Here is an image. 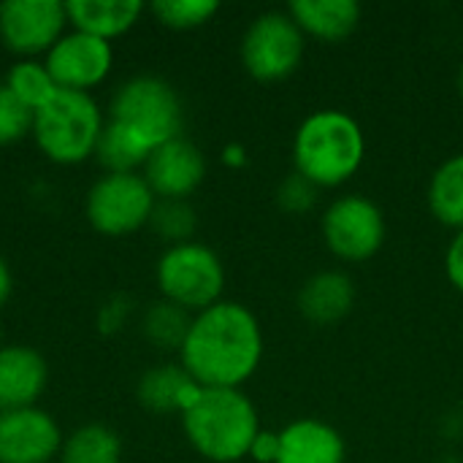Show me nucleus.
Listing matches in <instances>:
<instances>
[{
  "label": "nucleus",
  "mask_w": 463,
  "mask_h": 463,
  "mask_svg": "<svg viewBox=\"0 0 463 463\" xmlns=\"http://www.w3.org/2000/svg\"><path fill=\"white\" fill-rule=\"evenodd\" d=\"M263 361V328L239 301H217L193 315L179 364L201 388H241Z\"/></svg>",
  "instance_id": "f257e3e1"
},
{
  "label": "nucleus",
  "mask_w": 463,
  "mask_h": 463,
  "mask_svg": "<svg viewBox=\"0 0 463 463\" xmlns=\"http://www.w3.org/2000/svg\"><path fill=\"white\" fill-rule=\"evenodd\" d=\"M190 448L212 463H239L260 434V418L241 388H201L179 415Z\"/></svg>",
  "instance_id": "f03ea898"
},
{
  "label": "nucleus",
  "mask_w": 463,
  "mask_h": 463,
  "mask_svg": "<svg viewBox=\"0 0 463 463\" xmlns=\"http://www.w3.org/2000/svg\"><path fill=\"white\" fill-rule=\"evenodd\" d=\"M366 157V138L355 117L339 109L309 114L293 138L296 174L320 187L350 182Z\"/></svg>",
  "instance_id": "7ed1b4c3"
},
{
  "label": "nucleus",
  "mask_w": 463,
  "mask_h": 463,
  "mask_svg": "<svg viewBox=\"0 0 463 463\" xmlns=\"http://www.w3.org/2000/svg\"><path fill=\"white\" fill-rule=\"evenodd\" d=\"M106 114L90 92L57 90L33 114V141L57 165H79L95 157Z\"/></svg>",
  "instance_id": "20e7f679"
},
{
  "label": "nucleus",
  "mask_w": 463,
  "mask_h": 463,
  "mask_svg": "<svg viewBox=\"0 0 463 463\" xmlns=\"http://www.w3.org/2000/svg\"><path fill=\"white\" fill-rule=\"evenodd\" d=\"M106 117L130 130L136 138H141L152 152L160 144L179 138L184 125L182 98L176 87L155 73H138L125 79L114 90Z\"/></svg>",
  "instance_id": "39448f33"
},
{
  "label": "nucleus",
  "mask_w": 463,
  "mask_h": 463,
  "mask_svg": "<svg viewBox=\"0 0 463 463\" xmlns=\"http://www.w3.org/2000/svg\"><path fill=\"white\" fill-rule=\"evenodd\" d=\"M155 282L163 301L198 315L222 301L225 266L212 247L201 241H184L165 247V252L157 258Z\"/></svg>",
  "instance_id": "423d86ee"
},
{
  "label": "nucleus",
  "mask_w": 463,
  "mask_h": 463,
  "mask_svg": "<svg viewBox=\"0 0 463 463\" xmlns=\"http://www.w3.org/2000/svg\"><path fill=\"white\" fill-rule=\"evenodd\" d=\"M155 203L144 174H103L84 195V217L95 233L122 239L149 225Z\"/></svg>",
  "instance_id": "0eeeda50"
},
{
  "label": "nucleus",
  "mask_w": 463,
  "mask_h": 463,
  "mask_svg": "<svg viewBox=\"0 0 463 463\" xmlns=\"http://www.w3.org/2000/svg\"><path fill=\"white\" fill-rule=\"evenodd\" d=\"M304 33L288 11H266L241 35V65L258 81H282L301 65Z\"/></svg>",
  "instance_id": "6e6552de"
},
{
  "label": "nucleus",
  "mask_w": 463,
  "mask_h": 463,
  "mask_svg": "<svg viewBox=\"0 0 463 463\" xmlns=\"http://www.w3.org/2000/svg\"><path fill=\"white\" fill-rule=\"evenodd\" d=\"M320 231L326 247L347 263H364L374 258L385 244L383 209L366 195L336 198L326 209Z\"/></svg>",
  "instance_id": "1a4fd4ad"
},
{
  "label": "nucleus",
  "mask_w": 463,
  "mask_h": 463,
  "mask_svg": "<svg viewBox=\"0 0 463 463\" xmlns=\"http://www.w3.org/2000/svg\"><path fill=\"white\" fill-rule=\"evenodd\" d=\"M68 30V11L60 0L0 3V41L19 60H43Z\"/></svg>",
  "instance_id": "9d476101"
},
{
  "label": "nucleus",
  "mask_w": 463,
  "mask_h": 463,
  "mask_svg": "<svg viewBox=\"0 0 463 463\" xmlns=\"http://www.w3.org/2000/svg\"><path fill=\"white\" fill-rule=\"evenodd\" d=\"M43 62L60 90L92 95V90H98L114 68V46L111 41L71 27L49 49Z\"/></svg>",
  "instance_id": "9b49d317"
},
{
  "label": "nucleus",
  "mask_w": 463,
  "mask_h": 463,
  "mask_svg": "<svg viewBox=\"0 0 463 463\" xmlns=\"http://www.w3.org/2000/svg\"><path fill=\"white\" fill-rule=\"evenodd\" d=\"M62 439L60 423L41 407L0 412V463H54Z\"/></svg>",
  "instance_id": "f8f14e48"
},
{
  "label": "nucleus",
  "mask_w": 463,
  "mask_h": 463,
  "mask_svg": "<svg viewBox=\"0 0 463 463\" xmlns=\"http://www.w3.org/2000/svg\"><path fill=\"white\" fill-rule=\"evenodd\" d=\"M157 201H187L206 179L203 152L184 136L160 144L141 168Z\"/></svg>",
  "instance_id": "ddd939ff"
},
{
  "label": "nucleus",
  "mask_w": 463,
  "mask_h": 463,
  "mask_svg": "<svg viewBox=\"0 0 463 463\" xmlns=\"http://www.w3.org/2000/svg\"><path fill=\"white\" fill-rule=\"evenodd\" d=\"M49 383L46 358L30 345L0 347V412L38 407Z\"/></svg>",
  "instance_id": "4468645a"
},
{
  "label": "nucleus",
  "mask_w": 463,
  "mask_h": 463,
  "mask_svg": "<svg viewBox=\"0 0 463 463\" xmlns=\"http://www.w3.org/2000/svg\"><path fill=\"white\" fill-rule=\"evenodd\" d=\"M347 445L339 429L323 420H293L279 431L277 463H345Z\"/></svg>",
  "instance_id": "2eb2a0df"
},
{
  "label": "nucleus",
  "mask_w": 463,
  "mask_h": 463,
  "mask_svg": "<svg viewBox=\"0 0 463 463\" xmlns=\"http://www.w3.org/2000/svg\"><path fill=\"white\" fill-rule=\"evenodd\" d=\"M355 307V285L345 271H320L298 290V312L312 326H334Z\"/></svg>",
  "instance_id": "dca6fc26"
},
{
  "label": "nucleus",
  "mask_w": 463,
  "mask_h": 463,
  "mask_svg": "<svg viewBox=\"0 0 463 463\" xmlns=\"http://www.w3.org/2000/svg\"><path fill=\"white\" fill-rule=\"evenodd\" d=\"M201 385L182 369V364L149 366L136 383L138 404L152 415H182L198 396Z\"/></svg>",
  "instance_id": "f3484780"
},
{
  "label": "nucleus",
  "mask_w": 463,
  "mask_h": 463,
  "mask_svg": "<svg viewBox=\"0 0 463 463\" xmlns=\"http://www.w3.org/2000/svg\"><path fill=\"white\" fill-rule=\"evenodd\" d=\"M288 14L304 35L339 43L361 24V5L355 0H293Z\"/></svg>",
  "instance_id": "a211bd4d"
},
{
  "label": "nucleus",
  "mask_w": 463,
  "mask_h": 463,
  "mask_svg": "<svg viewBox=\"0 0 463 463\" xmlns=\"http://www.w3.org/2000/svg\"><path fill=\"white\" fill-rule=\"evenodd\" d=\"M68 24L103 41H114L136 27L146 5L141 0H68Z\"/></svg>",
  "instance_id": "6ab92c4d"
},
{
  "label": "nucleus",
  "mask_w": 463,
  "mask_h": 463,
  "mask_svg": "<svg viewBox=\"0 0 463 463\" xmlns=\"http://www.w3.org/2000/svg\"><path fill=\"white\" fill-rule=\"evenodd\" d=\"M60 463H122V437L106 423H84L62 439Z\"/></svg>",
  "instance_id": "aec40b11"
},
{
  "label": "nucleus",
  "mask_w": 463,
  "mask_h": 463,
  "mask_svg": "<svg viewBox=\"0 0 463 463\" xmlns=\"http://www.w3.org/2000/svg\"><path fill=\"white\" fill-rule=\"evenodd\" d=\"M149 155L152 149L141 138L106 117V128L95 146V160L106 174H141Z\"/></svg>",
  "instance_id": "412c9836"
},
{
  "label": "nucleus",
  "mask_w": 463,
  "mask_h": 463,
  "mask_svg": "<svg viewBox=\"0 0 463 463\" xmlns=\"http://www.w3.org/2000/svg\"><path fill=\"white\" fill-rule=\"evenodd\" d=\"M429 209L431 214L448 225L463 231V155L445 160L429 184Z\"/></svg>",
  "instance_id": "4be33fe9"
},
{
  "label": "nucleus",
  "mask_w": 463,
  "mask_h": 463,
  "mask_svg": "<svg viewBox=\"0 0 463 463\" xmlns=\"http://www.w3.org/2000/svg\"><path fill=\"white\" fill-rule=\"evenodd\" d=\"M3 90L22 100L27 109L38 111L60 87L54 84L43 60H16L3 76Z\"/></svg>",
  "instance_id": "5701e85b"
},
{
  "label": "nucleus",
  "mask_w": 463,
  "mask_h": 463,
  "mask_svg": "<svg viewBox=\"0 0 463 463\" xmlns=\"http://www.w3.org/2000/svg\"><path fill=\"white\" fill-rule=\"evenodd\" d=\"M193 315L184 312L182 307L171 304V301H155L141 320V334L149 345H155L157 350H176L182 347L187 331H190Z\"/></svg>",
  "instance_id": "b1692460"
},
{
  "label": "nucleus",
  "mask_w": 463,
  "mask_h": 463,
  "mask_svg": "<svg viewBox=\"0 0 463 463\" xmlns=\"http://www.w3.org/2000/svg\"><path fill=\"white\" fill-rule=\"evenodd\" d=\"M149 228L168 247L184 244V241H193L198 231V214L187 201H157L149 217Z\"/></svg>",
  "instance_id": "393cba45"
},
{
  "label": "nucleus",
  "mask_w": 463,
  "mask_h": 463,
  "mask_svg": "<svg viewBox=\"0 0 463 463\" xmlns=\"http://www.w3.org/2000/svg\"><path fill=\"white\" fill-rule=\"evenodd\" d=\"M220 11L217 0H155L149 14L171 30H195L203 27Z\"/></svg>",
  "instance_id": "a878e982"
},
{
  "label": "nucleus",
  "mask_w": 463,
  "mask_h": 463,
  "mask_svg": "<svg viewBox=\"0 0 463 463\" xmlns=\"http://www.w3.org/2000/svg\"><path fill=\"white\" fill-rule=\"evenodd\" d=\"M33 109L16 100L11 92H0V146H11L33 136Z\"/></svg>",
  "instance_id": "bb28decb"
},
{
  "label": "nucleus",
  "mask_w": 463,
  "mask_h": 463,
  "mask_svg": "<svg viewBox=\"0 0 463 463\" xmlns=\"http://www.w3.org/2000/svg\"><path fill=\"white\" fill-rule=\"evenodd\" d=\"M317 201V187L307 182L301 174H288L277 187V203L285 214H307Z\"/></svg>",
  "instance_id": "cd10ccee"
},
{
  "label": "nucleus",
  "mask_w": 463,
  "mask_h": 463,
  "mask_svg": "<svg viewBox=\"0 0 463 463\" xmlns=\"http://www.w3.org/2000/svg\"><path fill=\"white\" fill-rule=\"evenodd\" d=\"M130 309H133V304H130L128 296H114V298L103 301V307L98 312V331L100 334H117V331H122L125 320L130 317Z\"/></svg>",
  "instance_id": "c85d7f7f"
},
{
  "label": "nucleus",
  "mask_w": 463,
  "mask_h": 463,
  "mask_svg": "<svg viewBox=\"0 0 463 463\" xmlns=\"http://www.w3.org/2000/svg\"><path fill=\"white\" fill-rule=\"evenodd\" d=\"M250 458L255 463H277V458H279V431L260 429V434L255 437V442L250 448Z\"/></svg>",
  "instance_id": "c756f323"
},
{
  "label": "nucleus",
  "mask_w": 463,
  "mask_h": 463,
  "mask_svg": "<svg viewBox=\"0 0 463 463\" xmlns=\"http://www.w3.org/2000/svg\"><path fill=\"white\" fill-rule=\"evenodd\" d=\"M445 271H448V279L450 285L463 296V231H458L448 247V255H445Z\"/></svg>",
  "instance_id": "7c9ffc66"
},
{
  "label": "nucleus",
  "mask_w": 463,
  "mask_h": 463,
  "mask_svg": "<svg viewBox=\"0 0 463 463\" xmlns=\"http://www.w3.org/2000/svg\"><path fill=\"white\" fill-rule=\"evenodd\" d=\"M11 293H14V274H11V266H8V260L0 255V309L8 304Z\"/></svg>",
  "instance_id": "2f4dec72"
},
{
  "label": "nucleus",
  "mask_w": 463,
  "mask_h": 463,
  "mask_svg": "<svg viewBox=\"0 0 463 463\" xmlns=\"http://www.w3.org/2000/svg\"><path fill=\"white\" fill-rule=\"evenodd\" d=\"M222 163H225V165H244V163H247L244 146H239V144L225 146V149H222Z\"/></svg>",
  "instance_id": "473e14b6"
},
{
  "label": "nucleus",
  "mask_w": 463,
  "mask_h": 463,
  "mask_svg": "<svg viewBox=\"0 0 463 463\" xmlns=\"http://www.w3.org/2000/svg\"><path fill=\"white\" fill-rule=\"evenodd\" d=\"M458 92H461V98H463V65H461V73H458Z\"/></svg>",
  "instance_id": "72a5a7b5"
},
{
  "label": "nucleus",
  "mask_w": 463,
  "mask_h": 463,
  "mask_svg": "<svg viewBox=\"0 0 463 463\" xmlns=\"http://www.w3.org/2000/svg\"><path fill=\"white\" fill-rule=\"evenodd\" d=\"M0 347H3V326H0Z\"/></svg>",
  "instance_id": "f704fd0d"
},
{
  "label": "nucleus",
  "mask_w": 463,
  "mask_h": 463,
  "mask_svg": "<svg viewBox=\"0 0 463 463\" xmlns=\"http://www.w3.org/2000/svg\"><path fill=\"white\" fill-rule=\"evenodd\" d=\"M0 92H3V76H0Z\"/></svg>",
  "instance_id": "c9c22d12"
}]
</instances>
